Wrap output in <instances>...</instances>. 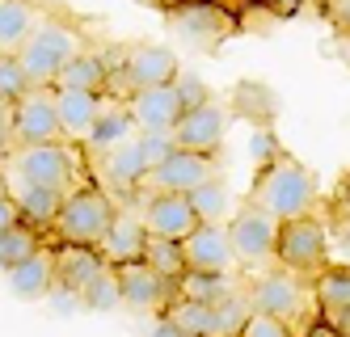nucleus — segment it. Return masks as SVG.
<instances>
[{"label": "nucleus", "instance_id": "obj_1", "mask_svg": "<svg viewBox=\"0 0 350 337\" xmlns=\"http://www.w3.org/2000/svg\"><path fill=\"white\" fill-rule=\"evenodd\" d=\"M249 202L262 206L270 219L287 224V219H299V215H312V206H317V181H312V173L299 165L295 157L283 152L279 161H270V165L258 169L254 186H249Z\"/></svg>", "mask_w": 350, "mask_h": 337}, {"label": "nucleus", "instance_id": "obj_2", "mask_svg": "<svg viewBox=\"0 0 350 337\" xmlns=\"http://www.w3.org/2000/svg\"><path fill=\"white\" fill-rule=\"evenodd\" d=\"M118 219L114 198L97 186V181H81L64 194L59 219H55V241L64 245H102L110 224Z\"/></svg>", "mask_w": 350, "mask_h": 337}, {"label": "nucleus", "instance_id": "obj_3", "mask_svg": "<svg viewBox=\"0 0 350 337\" xmlns=\"http://www.w3.org/2000/svg\"><path fill=\"white\" fill-rule=\"evenodd\" d=\"M81 55V34L72 30L68 21H55V17H46L34 25V34L26 38V46H21V68H26L30 76V85L34 89H55L59 81V72Z\"/></svg>", "mask_w": 350, "mask_h": 337}, {"label": "nucleus", "instance_id": "obj_4", "mask_svg": "<svg viewBox=\"0 0 350 337\" xmlns=\"http://www.w3.org/2000/svg\"><path fill=\"white\" fill-rule=\"evenodd\" d=\"M85 157L77 144H38V148H17L9 161V186H46V190H72L81 186Z\"/></svg>", "mask_w": 350, "mask_h": 337}, {"label": "nucleus", "instance_id": "obj_5", "mask_svg": "<svg viewBox=\"0 0 350 337\" xmlns=\"http://www.w3.org/2000/svg\"><path fill=\"white\" fill-rule=\"evenodd\" d=\"M329 224L317 219V215H299V219H287L279 224V245H274V266H283L299 278H317L329 262Z\"/></svg>", "mask_w": 350, "mask_h": 337}, {"label": "nucleus", "instance_id": "obj_6", "mask_svg": "<svg viewBox=\"0 0 350 337\" xmlns=\"http://www.w3.org/2000/svg\"><path fill=\"white\" fill-rule=\"evenodd\" d=\"M245 299H249L254 312L279 316V321L295 325L308 312V304H312V282L291 274V270H283V266H266V270H258L254 278H249Z\"/></svg>", "mask_w": 350, "mask_h": 337}, {"label": "nucleus", "instance_id": "obj_7", "mask_svg": "<svg viewBox=\"0 0 350 337\" xmlns=\"http://www.w3.org/2000/svg\"><path fill=\"white\" fill-rule=\"evenodd\" d=\"M228 228V241H232V253H237V266L245 270H266L274 262V245H279V219H270L262 206H241L232 211V219L224 224Z\"/></svg>", "mask_w": 350, "mask_h": 337}, {"label": "nucleus", "instance_id": "obj_8", "mask_svg": "<svg viewBox=\"0 0 350 337\" xmlns=\"http://www.w3.org/2000/svg\"><path fill=\"white\" fill-rule=\"evenodd\" d=\"M178 72H182V64H178V55H173L169 46L139 42V46L122 51V64H118L114 76L135 93V89H165V85H173ZM110 89H114V81H110Z\"/></svg>", "mask_w": 350, "mask_h": 337}, {"label": "nucleus", "instance_id": "obj_9", "mask_svg": "<svg viewBox=\"0 0 350 337\" xmlns=\"http://www.w3.org/2000/svg\"><path fill=\"white\" fill-rule=\"evenodd\" d=\"M13 131L21 148H38V144H68L59 110H55V89H30L26 97L13 106Z\"/></svg>", "mask_w": 350, "mask_h": 337}, {"label": "nucleus", "instance_id": "obj_10", "mask_svg": "<svg viewBox=\"0 0 350 337\" xmlns=\"http://www.w3.org/2000/svg\"><path fill=\"white\" fill-rule=\"evenodd\" d=\"M114 278H118V291H122V308L131 312H169V304L178 299V287L169 278H161L148 262H127V266H114Z\"/></svg>", "mask_w": 350, "mask_h": 337}, {"label": "nucleus", "instance_id": "obj_11", "mask_svg": "<svg viewBox=\"0 0 350 337\" xmlns=\"http://www.w3.org/2000/svg\"><path fill=\"white\" fill-rule=\"evenodd\" d=\"M215 177H219L215 157L173 148V157L148 173V186H152V190H165V194H194L198 186H207V181H215Z\"/></svg>", "mask_w": 350, "mask_h": 337}, {"label": "nucleus", "instance_id": "obj_12", "mask_svg": "<svg viewBox=\"0 0 350 337\" xmlns=\"http://www.w3.org/2000/svg\"><path fill=\"white\" fill-rule=\"evenodd\" d=\"M139 219L152 237H165V241H186L198 228L190 194H165V190H152L139 198Z\"/></svg>", "mask_w": 350, "mask_h": 337}, {"label": "nucleus", "instance_id": "obj_13", "mask_svg": "<svg viewBox=\"0 0 350 337\" xmlns=\"http://www.w3.org/2000/svg\"><path fill=\"white\" fill-rule=\"evenodd\" d=\"M228 110L219 106V101L211 97L207 106H194L178 118V126H173V144L186 148V152H203V157H215L219 144H224V131H228Z\"/></svg>", "mask_w": 350, "mask_h": 337}, {"label": "nucleus", "instance_id": "obj_14", "mask_svg": "<svg viewBox=\"0 0 350 337\" xmlns=\"http://www.w3.org/2000/svg\"><path fill=\"white\" fill-rule=\"evenodd\" d=\"M148 161H144V152L139 144H122L114 152H106L102 165H97V186H102L110 198H135L144 186H148Z\"/></svg>", "mask_w": 350, "mask_h": 337}, {"label": "nucleus", "instance_id": "obj_15", "mask_svg": "<svg viewBox=\"0 0 350 337\" xmlns=\"http://www.w3.org/2000/svg\"><path fill=\"white\" fill-rule=\"evenodd\" d=\"M51 257H55V287H68V291H77V295L89 287L97 274L110 270L97 245H64V241H55Z\"/></svg>", "mask_w": 350, "mask_h": 337}, {"label": "nucleus", "instance_id": "obj_16", "mask_svg": "<svg viewBox=\"0 0 350 337\" xmlns=\"http://www.w3.org/2000/svg\"><path fill=\"white\" fill-rule=\"evenodd\" d=\"M127 110H131V118H135L139 131H161V135H173L178 118L186 114V110H182V101H178V93H173V85L127 93Z\"/></svg>", "mask_w": 350, "mask_h": 337}, {"label": "nucleus", "instance_id": "obj_17", "mask_svg": "<svg viewBox=\"0 0 350 337\" xmlns=\"http://www.w3.org/2000/svg\"><path fill=\"white\" fill-rule=\"evenodd\" d=\"M182 245H186L190 270L228 274V270L237 266V253H232V241H228V228H224V224H198Z\"/></svg>", "mask_w": 350, "mask_h": 337}, {"label": "nucleus", "instance_id": "obj_18", "mask_svg": "<svg viewBox=\"0 0 350 337\" xmlns=\"http://www.w3.org/2000/svg\"><path fill=\"white\" fill-rule=\"evenodd\" d=\"M135 135H139V126H135V118L127 110V97H114V101H102L97 122L89 126V135H85V148L97 152V157H106V152L131 144Z\"/></svg>", "mask_w": 350, "mask_h": 337}, {"label": "nucleus", "instance_id": "obj_19", "mask_svg": "<svg viewBox=\"0 0 350 337\" xmlns=\"http://www.w3.org/2000/svg\"><path fill=\"white\" fill-rule=\"evenodd\" d=\"M173 25L198 46H215L224 34H232V17L219 5H211V0H182L178 13H173Z\"/></svg>", "mask_w": 350, "mask_h": 337}, {"label": "nucleus", "instance_id": "obj_20", "mask_svg": "<svg viewBox=\"0 0 350 337\" xmlns=\"http://www.w3.org/2000/svg\"><path fill=\"white\" fill-rule=\"evenodd\" d=\"M144 245H148V228L139 215H127V211H118V219L110 224V232L102 237V257H106V266H127V262H144Z\"/></svg>", "mask_w": 350, "mask_h": 337}, {"label": "nucleus", "instance_id": "obj_21", "mask_svg": "<svg viewBox=\"0 0 350 337\" xmlns=\"http://www.w3.org/2000/svg\"><path fill=\"white\" fill-rule=\"evenodd\" d=\"M102 93H81V89H55V110H59V126L68 144H85L89 126L97 122V110H102Z\"/></svg>", "mask_w": 350, "mask_h": 337}, {"label": "nucleus", "instance_id": "obj_22", "mask_svg": "<svg viewBox=\"0 0 350 337\" xmlns=\"http://www.w3.org/2000/svg\"><path fill=\"white\" fill-rule=\"evenodd\" d=\"M5 278H9V291L17 299H46L51 287H55V257H51V249L30 253L26 262H17Z\"/></svg>", "mask_w": 350, "mask_h": 337}, {"label": "nucleus", "instance_id": "obj_23", "mask_svg": "<svg viewBox=\"0 0 350 337\" xmlns=\"http://www.w3.org/2000/svg\"><path fill=\"white\" fill-rule=\"evenodd\" d=\"M9 190H13V202L21 211V224H30L34 232H55L64 190H46V186H9Z\"/></svg>", "mask_w": 350, "mask_h": 337}, {"label": "nucleus", "instance_id": "obj_24", "mask_svg": "<svg viewBox=\"0 0 350 337\" xmlns=\"http://www.w3.org/2000/svg\"><path fill=\"white\" fill-rule=\"evenodd\" d=\"M55 89H81V93H102L106 97V89H110V64L102 55H93V51H81V55L59 72Z\"/></svg>", "mask_w": 350, "mask_h": 337}, {"label": "nucleus", "instance_id": "obj_25", "mask_svg": "<svg viewBox=\"0 0 350 337\" xmlns=\"http://www.w3.org/2000/svg\"><path fill=\"white\" fill-rule=\"evenodd\" d=\"M34 25L38 21H34L30 0H0V55H21Z\"/></svg>", "mask_w": 350, "mask_h": 337}, {"label": "nucleus", "instance_id": "obj_26", "mask_svg": "<svg viewBox=\"0 0 350 337\" xmlns=\"http://www.w3.org/2000/svg\"><path fill=\"white\" fill-rule=\"evenodd\" d=\"M312 304H317V312H342V308H350V266H325L312 278Z\"/></svg>", "mask_w": 350, "mask_h": 337}, {"label": "nucleus", "instance_id": "obj_27", "mask_svg": "<svg viewBox=\"0 0 350 337\" xmlns=\"http://www.w3.org/2000/svg\"><path fill=\"white\" fill-rule=\"evenodd\" d=\"M169 321L178 325L186 337H224L215 304H194V299H173L169 304Z\"/></svg>", "mask_w": 350, "mask_h": 337}, {"label": "nucleus", "instance_id": "obj_28", "mask_svg": "<svg viewBox=\"0 0 350 337\" xmlns=\"http://www.w3.org/2000/svg\"><path fill=\"white\" fill-rule=\"evenodd\" d=\"M232 278L215 274V270H186L178 278V299H194V304H219L224 295H232Z\"/></svg>", "mask_w": 350, "mask_h": 337}, {"label": "nucleus", "instance_id": "obj_29", "mask_svg": "<svg viewBox=\"0 0 350 337\" xmlns=\"http://www.w3.org/2000/svg\"><path fill=\"white\" fill-rule=\"evenodd\" d=\"M144 262L152 266L161 278H169L173 287H178V278L190 270V262H186V245H182V241L152 237V232H148V245H144Z\"/></svg>", "mask_w": 350, "mask_h": 337}, {"label": "nucleus", "instance_id": "obj_30", "mask_svg": "<svg viewBox=\"0 0 350 337\" xmlns=\"http://www.w3.org/2000/svg\"><path fill=\"white\" fill-rule=\"evenodd\" d=\"M190 206H194L198 224H228L232 219V190L215 177V181H207V186H198L190 194Z\"/></svg>", "mask_w": 350, "mask_h": 337}, {"label": "nucleus", "instance_id": "obj_31", "mask_svg": "<svg viewBox=\"0 0 350 337\" xmlns=\"http://www.w3.org/2000/svg\"><path fill=\"white\" fill-rule=\"evenodd\" d=\"M42 249V232H34L30 224H13L0 232V274H9L17 262H26L30 253Z\"/></svg>", "mask_w": 350, "mask_h": 337}, {"label": "nucleus", "instance_id": "obj_32", "mask_svg": "<svg viewBox=\"0 0 350 337\" xmlns=\"http://www.w3.org/2000/svg\"><path fill=\"white\" fill-rule=\"evenodd\" d=\"M232 106H237V114H245L249 122L266 126V122L274 118V110H279V97H274L266 85H237V89H232Z\"/></svg>", "mask_w": 350, "mask_h": 337}, {"label": "nucleus", "instance_id": "obj_33", "mask_svg": "<svg viewBox=\"0 0 350 337\" xmlns=\"http://www.w3.org/2000/svg\"><path fill=\"white\" fill-rule=\"evenodd\" d=\"M81 308H89V312H114V308H122V291H118L114 270L97 274L89 287L81 291Z\"/></svg>", "mask_w": 350, "mask_h": 337}, {"label": "nucleus", "instance_id": "obj_34", "mask_svg": "<svg viewBox=\"0 0 350 337\" xmlns=\"http://www.w3.org/2000/svg\"><path fill=\"white\" fill-rule=\"evenodd\" d=\"M30 89H34V85H30L26 68H21V59H17V55H0V106L13 110Z\"/></svg>", "mask_w": 350, "mask_h": 337}, {"label": "nucleus", "instance_id": "obj_35", "mask_svg": "<svg viewBox=\"0 0 350 337\" xmlns=\"http://www.w3.org/2000/svg\"><path fill=\"white\" fill-rule=\"evenodd\" d=\"M173 93H178V101H182V110H194V106H207L211 101V89H207V81L198 72H178L173 76Z\"/></svg>", "mask_w": 350, "mask_h": 337}, {"label": "nucleus", "instance_id": "obj_36", "mask_svg": "<svg viewBox=\"0 0 350 337\" xmlns=\"http://www.w3.org/2000/svg\"><path fill=\"white\" fill-rule=\"evenodd\" d=\"M135 144H139V152H144V161H148V169H157V165H165L169 157H173V135H161V131H139L135 135Z\"/></svg>", "mask_w": 350, "mask_h": 337}, {"label": "nucleus", "instance_id": "obj_37", "mask_svg": "<svg viewBox=\"0 0 350 337\" xmlns=\"http://www.w3.org/2000/svg\"><path fill=\"white\" fill-rule=\"evenodd\" d=\"M237 337H295V325L279 321V316H262V312H249L245 329Z\"/></svg>", "mask_w": 350, "mask_h": 337}, {"label": "nucleus", "instance_id": "obj_38", "mask_svg": "<svg viewBox=\"0 0 350 337\" xmlns=\"http://www.w3.org/2000/svg\"><path fill=\"white\" fill-rule=\"evenodd\" d=\"M249 152H254V165L262 169V165H270V161L283 157V144H279V135H274L270 126H258L254 139H249Z\"/></svg>", "mask_w": 350, "mask_h": 337}, {"label": "nucleus", "instance_id": "obj_39", "mask_svg": "<svg viewBox=\"0 0 350 337\" xmlns=\"http://www.w3.org/2000/svg\"><path fill=\"white\" fill-rule=\"evenodd\" d=\"M17 131H13V110L9 106H0V161H13V152H17Z\"/></svg>", "mask_w": 350, "mask_h": 337}, {"label": "nucleus", "instance_id": "obj_40", "mask_svg": "<svg viewBox=\"0 0 350 337\" xmlns=\"http://www.w3.org/2000/svg\"><path fill=\"white\" fill-rule=\"evenodd\" d=\"M329 249L342 257V266H350V215H342L338 228L329 232Z\"/></svg>", "mask_w": 350, "mask_h": 337}, {"label": "nucleus", "instance_id": "obj_41", "mask_svg": "<svg viewBox=\"0 0 350 337\" xmlns=\"http://www.w3.org/2000/svg\"><path fill=\"white\" fill-rule=\"evenodd\" d=\"M325 13L338 25V34H350V0H325Z\"/></svg>", "mask_w": 350, "mask_h": 337}, {"label": "nucleus", "instance_id": "obj_42", "mask_svg": "<svg viewBox=\"0 0 350 337\" xmlns=\"http://www.w3.org/2000/svg\"><path fill=\"white\" fill-rule=\"evenodd\" d=\"M295 337H342V333H338L329 321L317 312V316H308V325H304V329H295Z\"/></svg>", "mask_w": 350, "mask_h": 337}, {"label": "nucleus", "instance_id": "obj_43", "mask_svg": "<svg viewBox=\"0 0 350 337\" xmlns=\"http://www.w3.org/2000/svg\"><path fill=\"white\" fill-rule=\"evenodd\" d=\"M46 299L55 304V312H59V316H68L72 308H81V295H77V291H68V287H51V295H46Z\"/></svg>", "mask_w": 350, "mask_h": 337}, {"label": "nucleus", "instance_id": "obj_44", "mask_svg": "<svg viewBox=\"0 0 350 337\" xmlns=\"http://www.w3.org/2000/svg\"><path fill=\"white\" fill-rule=\"evenodd\" d=\"M148 337H186V333H182L178 325H173V321H169V312H161V316L152 321V333H148Z\"/></svg>", "mask_w": 350, "mask_h": 337}, {"label": "nucleus", "instance_id": "obj_45", "mask_svg": "<svg viewBox=\"0 0 350 337\" xmlns=\"http://www.w3.org/2000/svg\"><path fill=\"white\" fill-rule=\"evenodd\" d=\"M266 5H270L274 13H279V17H295L299 9H304V5H308V0H266Z\"/></svg>", "mask_w": 350, "mask_h": 337}, {"label": "nucleus", "instance_id": "obj_46", "mask_svg": "<svg viewBox=\"0 0 350 337\" xmlns=\"http://www.w3.org/2000/svg\"><path fill=\"white\" fill-rule=\"evenodd\" d=\"M321 316L329 321V325H334L342 337H350V308H342V312H321Z\"/></svg>", "mask_w": 350, "mask_h": 337}, {"label": "nucleus", "instance_id": "obj_47", "mask_svg": "<svg viewBox=\"0 0 350 337\" xmlns=\"http://www.w3.org/2000/svg\"><path fill=\"white\" fill-rule=\"evenodd\" d=\"M338 51H342V59L350 64V34H338Z\"/></svg>", "mask_w": 350, "mask_h": 337}, {"label": "nucleus", "instance_id": "obj_48", "mask_svg": "<svg viewBox=\"0 0 350 337\" xmlns=\"http://www.w3.org/2000/svg\"><path fill=\"white\" fill-rule=\"evenodd\" d=\"M342 211H346V215H350V177H346V181H342Z\"/></svg>", "mask_w": 350, "mask_h": 337}, {"label": "nucleus", "instance_id": "obj_49", "mask_svg": "<svg viewBox=\"0 0 350 337\" xmlns=\"http://www.w3.org/2000/svg\"><path fill=\"white\" fill-rule=\"evenodd\" d=\"M9 194H13V190H9V177L0 173V198H9Z\"/></svg>", "mask_w": 350, "mask_h": 337}]
</instances>
